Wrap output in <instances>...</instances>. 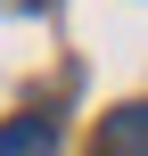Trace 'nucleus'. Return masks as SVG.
Segmentation results:
<instances>
[{
  "label": "nucleus",
  "mask_w": 148,
  "mask_h": 156,
  "mask_svg": "<svg viewBox=\"0 0 148 156\" xmlns=\"http://www.w3.org/2000/svg\"><path fill=\"white\" fill-rule=\"evenodd\" d=\"M107 148L115 156H148V107H115L107 115Z\"/></svg>",
  "instance_id": "nucleus-2"
},
{
  "label": "nucleus",
  "mask_w": 148,
  "mask_h": 156,
  "mask_svg": "<svg viewBox=\"0 0 148 156\" xmlns=\"http://www.w3.org/2000/svg\"><path fill=\"white\" fill-rule=\"evenodd\" d=\"M0 156H58V123L49 115H8L0 123Z\"/></svg>",
  "instance_id": "nucleus-1"
}]
</instances>
